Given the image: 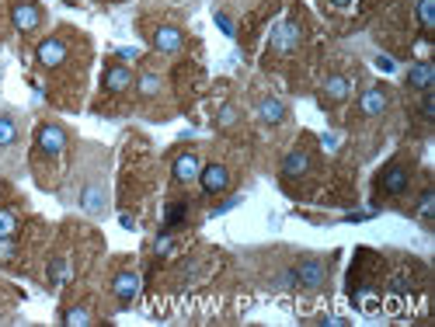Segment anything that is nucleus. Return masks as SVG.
Returning a JSON list of instances; mask_svg holds the SVG:
<instances>
[{"instance_id":"1","label":"nucleus","mask_w":435,"mask_h":327,"mask_svg":"<svg viewBox=\"0 0 435 327\" xmlns=\"http://www.w3.org/2000/svg\"><path fill=\"white\" fill-rule=\"evenodd\" d=\"M300 46V25L296 21H279L275 28H272V35H268V49L272 53H279V56H289L293 49Z\"/></svg>"},{"instance_id":"2","label":"nucleus","mask_w":435,"mask_h":327,"mask_svg":"<svg viewBox=\"0 0 435 327\" xmlns=\"http://www.w3.org/2000/svg\"><path fill=\"white\" fill-rule=\"evenodd\" d=\"M11 18H14V28H21V32H35L42 25V11L35 4H28V0H18L11 7Z\"/></svg>"},{"instance_id":"3","label":"nucleus","mask_w":435,"mask_h":327,"mask_svg":"<svg viewBox=\"0 0 435 327\" xmlns=\"http://www.w3.org/2000/svg\"><path fill=\"white\" fill-rule=\"evenodd\" d=\"M324 275H328L324 261H314V258H303V261L293 268V279H300L307 289H317V286L324 282Z\"/></svg>"},{"instance_id":"4","label":"nucleus","mask_w":435,"mask_h":327,"mask_svg":"<svg viewBox=\"0 0 435 327\" xmlns=\"http://www.w3.org/2000/svg\"><path fill=\"white\" fill-rule=\"evenodd\" d=\"M199 181H202V188H206L209 195H216V192H223V188L230 185V171H227L223 164H209V167L199 171Z\"/></svg>"},{"instance_id":"5","label":"nucleus","mask_w":435,"mask_h":327,"mask_svg":"<svg viewBox=\"0 0 435 327\" xmlns=\"http://www.w3.org/2000/svg\"><path fill=\"white\" fill-rule=\"evenodd\" d=\"M408 167L404 164H390L387 171H383V178H380V185H383V192L387 195H404L408 192Z\"/></svg>"},{"instance_id":"6","label":"nucleus","mask_w":435,"mask_h":327,"mask_svg":"<svg viewBox=\"0 0 435 327\" xmlns=\"http://www.w3.org/2000/svg\"><path fill=\"white\" fill-rule=\"evenodd\" d=\"M112 293H115L119 303H133L136 293H140V275L136 272H119L115 282H112Z\"/></svg>"},{"instance_id":"7","label":"nucleus","mask_w":435,"mask_h":327,"mask_svg":"<svg viewBox=\"0 0 435 327\" xmlns=\"http://www.w3.org/2000/svg\"><path fill=\"white\" fill-rule=\"evenodd\" d=\"M63 146H67V132H63L60 125H42V129H39V150H42V153L56 157Z\"/></svg>"},{"instance_id":"8","label":"nucleus","mask_w":435,"mask_h":327,"mask_svg":"<svg viewBox=\"0 0 435 327\" xmlns=\"http://www.w3.org/2000/svg\"><path fill=\"white\" fill-rule=\"evenodd\" d=\"M67 60V42H60V39H46L42 46H39V63L42 67H60Z\"/></svg>"},{"instance_id":"9","label":"nucleus","mask_w":435,"mask_h":327,"mask_svg":"<svg viewBox=\"0 0 435 327\" xmlns=\"http://www.w3.org/2000/svg\"><path fill=\"white\" fill-rule=\"evenodd\" d=\"M199 171H202V164H199V157H195V153H181V157L174 160V181H181V185L195 181V178H199Z\"/></svg>"},{"instance_id":"10","label":"nucleus","mask_w":435,"mask_h":327,"mask_svg":"<svg viewBox=\"0 0 435 327\" xmlns=\"http://www.w3.org/2000/svg\"><path fill=\"white\" fill-rule=\"evenodd\" d=\"M154 46H157L161 53H178V49L185 46V39H181V32H178V28L164 25V28H157V32H154Z\"/></svg>"},{"instance_id":"11","label":"nucleus","mask_w":435,"mask_h":327,"mask_svg":"<svg viewBox=\"0 0 435 327\" xmlns=\"http://www.w3.org/2000/svg\"><path fill=\"white\" fill-rule=\"evenodd\" d=\"M105 88H108L112 95H122V91L133 88V74H129L126 67H112V70L105 74Z\"/></svg>"},{"instance_id":"12","label":"nucleus","mask_w":435,"mask_h":327,"mask_svg":"<svg viewBox=\"0 0 435 327\" xmlns=\"http://www.w3.org/2000/svg\"><path fill=\"white\" fill-rule=\"evenodd\" d=\"M307 167H310V153H307V150H293V153L282 160V174H286V178H300V174H307Z\"/></svg>"},{"instance_id":"13","label":"nucleus","mask_w":435,"mask_h":327,"mask_svg":"<svg viewBox=\"0 0 435 327\" xmlns=\"http://www.w3.org/2000/svg\"><path fill=\"white\" fill-rule=\"evenodd\" d=\"M258 118L261 122H268V125H279V122L286 118V105H282L279 98H261L258 102Z\"/></svg>"},{"instance_id":"14","label":"nucleus","mask_w":435,"mask_h":327,"mask_svg":"<svg viewBox=\"0 0 435 327\" xmlns=\"http://www.w3.org/2000/svg\"><path fill=\"white\" fill-rule=\"evenodd\" d=\"M432 81H435V67H432V63H415V67L408 70V84H411V88H418V91L432 88Z\"/></svg>"},{"instance_id":"15","label":"nucleus","mask_w":435,"mask_h":327,"mask_svg":"<svg viewBox=\"0 0 435 327\" xmlns=\"http://www.w3.org/2000/svg\"><path fill=\"white\" fill-rule=\"evenodd\" d=\"M387 95L380 91V88H373V91H366L362 95V102H359V109H362V115H383L387 111Z\"/></svg>"},{"instance_id":"16","label":"nucleus","mask_w":435,"mask_h":327,"mask_svg":"<svg viewBox=\"0 0 435 327\" xmlns=\"http://www.w3.org/2000/svg\"><path fill=\"white\" fill-rule=\"evenodd\" d=\"M81 206H84V213H91V216H101L105 213V188L87 185L84 195H81Z\"/></svg>"},{"instance_id":"17","label":"nucleus","mask_w":435,"mask_h":327,"mask_svg":"<svg viewBox=\"0 0 435 327\" xmlns=\"http://www.w3.org/2000/svg\"><path fill=\"white\" fill-rule=\"evenodd\" d=\"M324 95H328L331 102H345L348 95H352V81H348V77H342V74L328 77V81H324Z\"/></svg>"},{"instance_id":"18","label":"nucleus","mask_w":435,"mask_h":327,"mask_svg":"<svg viewBox=\"0 0 435 327\" xmlns=\"http://www.w3.org/2000/svg\"><path fill=\"white\" fill-rule=\"evenodd\" d=\"M49 279H53V286H63V282L70 279V261H67V258H53V265H49Z\"/></svg>"},{"instance_id":"19","label":"nucleus","mask_w":435,"mask_h":327,"mask_svg":"<svg viewBox=\"0 0 435 327\" xmlns=\"http://www.w3.org/2000/svg\"><path fill=\"white\" fill-rule=\"evenodd\" d=\"M14 139H18V125H14V118H11V115H0V150L11 146Z\"/></svg>"},{"instance_id":"20","label":"nucleus","mask_w":435,"mask_h":327,"mask_svg":"<svg viewBox=\"0 0 435 327\" xmlns=\"http://www.w3.org/2000/svg\"><path fill=\"white\" fill-rule=\"evenodd\" d=\"M418 21H422L425 32H432L435 28V0H418Z\"/></svg>"},{"instance_id":"21","label":"nucleus","mask_w":435,"mask_h":327,"mask_svg":"<svg viewBox=\"0 0 435 327\" xmlns=\"http://www.w3.org/2000/svg\"><path fill=\"white\" fill-rule=\"evenodd\" d=\"M18 213H11V209H0V237H14L18 233Z\"/></svg>"},{"instance_id":"22","label":"nucleus","mask_w":435,"mask_h":327,"mask_svg":"<svg viewBox=\"0 0 435 327\" xmlns=\"http://www.w3.org/2000/svg\"><path fill=\"white\" fill-rule=\"evenodd\" d=\"M70 327H87V324H94V317H91V310H84V307H74L67 317H63Z\"/></svg>"},{"instance_id":"23","label":"nucleus","mask_w":435,"mask_h":327,"mask_svg":"<svg viewBox=\"0 0 435 327\" xmlns=\"http://www.w3.org/2000/svg\"><path fill=\"white\" fill-rule=\"evenodd\" d=\"M157 91H161V77H157V74H143V77H140V95H143V98H154Z\"/></svg>"},{"instance_id":"24","label":"nucleus","mask_w":435,"mask_h":327,"mask_svg":"<svg viewBox=\"0 0 435 327\" xmlns=\"http://www.w3.org/2000/svg\"><path fill=\"white\" fill-rule=\"evenodd\" d=\"M185 216H188V206H185V202H171V206L164 209V223H168V226H178Z\"/></svg>"},{"instance_id":"25","label":"nucleus","mask_w":435,"mask_h":327,"mask_svg":"<svg viewBox=\"0 0 435 327\" xmlns=\"http://www.w3.org/2000/svg\"><path fill=\"white\" fill-rule=\"evenodd\" d=\"M18 254V244H14V237H0V261H11Z\"/></svg>"},{"instance_id":"26","label":"nucleus","mask_w":435,"mask_h":327,"mask_svg":"<svg viewBox=\"0 0 435 327\" xmlns=\"http://www.w3.org/2000/svg\"><path fill=\"white\" fill-rule=\"evenodd\" d=\"M422 115H425V118H435V95H432V88H425V98H422Z\"/></svg>"},{"instance_id":"27","label":"nucleus","mask_w":435,"mask_h":327,"mask_svg":"<svg viewBox=\"0 0 435 327\" xmlns=\"http://www.w3.org/2000/svg\"><path fill=\"white\" fill-rule=\"evenodd\" d=\"M418 209H422V216H425V219L432 216V209H435V192H432V188H429V192H422V206H418Z\"/></svg>"},{"instance_id":"28","label":"nucleus","mask_w":435,"mask_h":327,"mask_svg":"<svg viewBox=\"0 0 435 327\" xmlns=\"http://www.w3.org/2000/svg\"><path fill=\"white\" fill-rule=\"evenodd\" d=\"M154 247H157V254H161V258H164V254H171L174 240H171V237H168V233H161V237H157V244H154Z\"/></svg>"},{"instance_id":"29","label":"nucleus","mask_w":435,"mask_h":327,"mask_svg":"<svg viewBox=\"0 0 435 327\" xmlns=\"http://www.w3.org/2000/svg\"><path fill=\"white\" fill-rule=\"evenodd\" d=\"M216 122H220L223 129H227V125H234V122H237V109H223V111H220V118H216Z\"/></svg>"},{"instance_id":"30","label":"nucleus","mask_w":435,"mask_h":327,"mask_svg":"<svg viewBox=\"0 0 435 327\" xmlns=\"http://www.w3.org/2000/svg\"><path fill=\"white\" fill-rule=\"evenodd\" d=\"M216 25H220V32H223V35H234V25H230V18H227V14H216Z\"/></svg>"},{"instance_id":"31","label":"nucleus","mask_w":435,"mask_h":327,"mask_svg":"<svg viewBox=\"0 0 435 327\" xmlns=\"http://www.w3.org/2000/svg\"><path fill=\"white\" fill-rule=\"evenodd\" d=\"M119 223H122V226H126V230H136V219L129 216V213H122V219H119Z\"/></svg>"},{"instance_id":"32","label":"nucleus","mask_w":435,"mask_h":327,"mask_svg":"<svg viewBox=\"0 0 435 327\" xmlns=\"http://www.w3.org/2000/svg\"><path fill=\"white\" fill-rule=\"evenodd\" d=\"M324 146H328V150H338V136L328 132V136H324Z\"/></svg>"},{"instance_id":"33","label":"nucleus","mask_w":435,"mask_h":327,"mask_svg":"<svg viewBox=\"0 0 435 327\" xmlns=\"http://www.w3.org/2000/svg\"><path fill=\"white\" fill-rule=\"evenodd\" d=\"M331 4H335V7H352L355 0H331Z\"/></svg>"}]
</instances>
